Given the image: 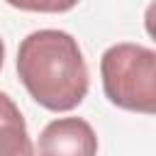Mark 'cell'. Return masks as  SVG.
<instances>
[{
	"label": "cell",
	"instance_id": "1",
	"mask_svg": "<svg viewBox=\"0 0 156 156\" xmlns=\"http://www.w3.org/2000/svg\"><path fill=\"white\" fill-rule=\"evenodd\" d=\"M17 76L27 93L51 112L78 107L90 88L78 41L63 29H37L20 41Z\"/></svg>",
	"mask_w": 156,
	"mask_h": 156
},
{
	"label": "cell",
	"instance_id": "2",
	"mask_svg": "<svg viewBox=\"0 0 156 156\" xmlns=\"http://www.w3.org/2000/svg\"><path fill=\"white\" fill-rule=\"evenodd\" d=\"M105 98L129 112H156V51L141 44L119 41L100 58Z\"/></svg>",
	"mask_w": 156,
	"mask_h": 156
},
{
	"label": "cell",
	"instance_id": "3",
	"mask_svg": "<svg viewBox=\"0 0 156 156\" xmlns=\"http://www.w3.org/2000/svg\"><path fill=\"white\" fill-rule=\"evenodd\" d=\"M39 156H98V134L83 117L51 119L37 141Z\"/></svg>",
	"mask_w": 156,
	"mask_h": 156
},
{
	"label": "cell",
	"instance_id": "4",
	"mask_svg": "<svg viewBox=\"0 0 156 156\" xmlns=\"http://www.w3.org/2000/svg\"><path fill=\"white\" fill-rule=\"evenodd\" d=\"M0 156H34L27 122L7 93H0Z\"/></svg>",
	"mask_w": 156,
	"mask_h": 156
},
{
	"label": "cell",
	"instance_id": "5",
	"mask_svg": "<svg viewBox=\"0 0 156 156\" xmlns=\"http://www.w3.org/2000/svg\"><path fill=\"white\" fill-rule=\"evenodd\" d=\"M10 7L24 10V12H44V15H58L73 10L80 0H5Z\"/></svg>",
	"mask_w": 156,
	"mask_h": 156
},
{
	"label": "cell",
	"instance_id": "6",
	"mask_svg": "<svg viewBox=\"0 0 156 156\" xmlns=\"http://www.w3.org/2000/svg\"><path fill=\"white\" fill-rule=\"evenodd\" d=\"M2 63H5V44L0 39V68H2Z\"/></svg>",
	"mask_w": 156,
	"mask_h": 156
}]
</instances>
